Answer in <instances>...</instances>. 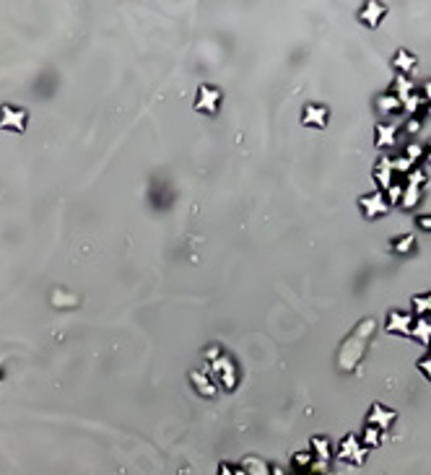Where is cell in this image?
<instances>
[{
    "label": "cell",
    "mask_w": 431,
    "mask_h": 475,
    "mask_svg": "<svg viewBox=\"0 0 431 475\" xmlns=\"http://www.w3.org/2000/svg\"><path fill=\"white\" fill-rule=\"evenodd\" d=\"M200 96H203V102H198V109H216V104H218V91H213V88H208V86H203V88H200Z\"/></svg>",
    "instance_id": "cell-1"
},
{
    "label": "cell",
    "mask_w": 431,
    "mask_h": 475,
    "mask_svg": "<svg viewBox=\"0 0 431 475\" xmlns=\"http://www.w3.org/2000/svg\"><path fill=\"white\" fill-rule=\"evenodd\" d=\"M377 135H379V143L384 140V146H390V143L395 140V127H387V125H384V127H379V130H377Z\"/></svg>",
    "instance_id": "cell-2"
},
{
    "label": "cell",
    "mask_w": 431,
    "mask_h": 475,
    "mask_svg": "<svg viewBox=\"0 0 431 475\" xmlns=\"http://www.w3.org/2000/svg\"><path fill=\"white\" fill-rule=\"evenodd\" d=\"M192 382H198V384H200L203 395H213V387H210V384H208V379H206V376H203V374H198V372H195V374H192Z\"/></svg>",
    "instance_id": "cell-3"
},
{
    "label": "cell",
    "mask_w": 431,
    "mask_h": 475,
    "mask_svg": "<svg viewBox=\"0 0 431 475\" xmlns=\"http://www.w3.org/2000/svg\"><path fill=\"white\" fill-rule=\"evenodd\" d=\"M415 335H418L421 340H429V335H431V325H429V322H418V327H415Z\"/></svg>",
    "instance_id": "cell-4"
},
{
    "label": "cell",
    "mask_w": 431,
    "mask_h": 475,
    "mask_svg": "<svg viewBox=\"0 0 431 475\" xmlns=\"http://www.w3.org/2000/svg\"><path fill=\"white\" fill-rule=\"evenodd\" d=\"M397 68H413V60H411V55H405V52H400V55H397Z\"/></svg>",
    "instance_id": "cell-5"
},
{
    "label": "cell",
    "mask_w": 431,
    "mask_h": 475,
    "mask_svg": "<svg viewBox=\"0 0 431 475\" xmlns=\"http://www.w3.org/2000/svg\"><path fill=\"white\" fill-rule=\"evenodd\" d=\"M392 169H403V171H408V169H411V158H397V161L395 164H392Z\"/></svg>",
    "instance_id": "cell-6"
},
{
    "label": "cell",
    "mask_w": 431,
    "mask_h": 475,
    "mask_svg": "<svg viewBox=\"0 0 431 475\" xmlns=\"http://www.w3.org/2000/svg\"><path fill=\"white\" fill-rule=\"evenodd\" d=\"M314 447L322 452V457H328V441H320V439H314Z\"/></svg>",
    "instance_id": "cell-7"
},
{
    "label": "cell",
    "mask_w": 431,
    "mask_h": 475,
    "mask_svg": "<svg viewBox=\"0 0 431 475\" xmlns=\"http://www.w3.org/2000/svg\"><path fill=\"white\" fill-rule=\"evenodd\" d=\"M293 462H296V465H307V462H309V457H307V455H301V457L296 455V457H293Z\"/></svg>",
    "instance_id": "cell-8"
},
{
    "label": "cell",
    "mask_w": 431,
    "mask_h": 475,
    "mask_svg": "<svg viewBox=\"0 0 431 475\" xmlns=\"http://www.w3.org/2000/svg\"><path fill=\"white\" fill-rule=\"evenodd\" d=\"M418 223L423 226V229H431V218H418Z\"/></svg>",
    "instance_id": "cell-9"
},
{
    "label": "cell",
    "mask_w": 431,
    "mask_h": 475,
    "mask_svg": "<svg viewBox=\"0 0 431 475\" xmlns=\"http://www.w3.org/2000/svg\"><path fill=\"white\" fill-rule=\"evenodd\" d=\"M221 475H231V467H229V465H224V467H221Z\"/></svg>",
    "instance_id": "cell-10"
},
{
    "label": "cell",
    "mask_w": 431,
    "mask_h": 475,
    "mask_svg": "<svg viewBox=\"0 0 431 475\" xmlns=\"http://www.w3.org/2000/svg\"><path fill=\"white\" fill-rule=\"evenodd\" d=\"M426 374L431 376V361H426Z\"/></svg>",
    "instance_id": "cell-11"
},
{
    "label": "cell",
    "mask_w": 431,
    "mask_h": 475,
    "mask_svg": "<svg viewBox=\"0 0 431 475\" xmlns=\"http://www.w3.org/2000/svg\"><path fill=\"white\" fill-rule=\"evenodd\" d=\"M234 475H247V473H244V470H237V473H234Z\"/></svg>",
    "instance_id": "cell-12"
},
{
    "label": "cell",
    "mask_w": 431,
    "mask_h": 475,
    "mask_svg": "<svg viewBox=\"0 0 431 475\" xmlns=\"http://www.w3.org/2000/svg\"><path fill=\"white\" fill-rule=\"evenodd\" d=\"M429 156H431V151H429Z\"/></svg>",
    "instance_id": "cell-13"
}]
</instances>
